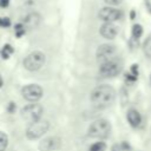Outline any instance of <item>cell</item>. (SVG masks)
Masks as SVG:
<instances>
[{
	"instance_id": "6da1fadb",
	"label": "cell",
	"mask_w": 151,
	"mask_h": 151,
	"mask_svg": "<svg viewBox=\"0 0 151 151\" xmlns=\"http://www.w3.org/2000/svg\"><path fill=\"white\" fill-rule=\"evenodd\" d=\"M116 90L106 84L99 85L91 91L90 100L97 109H106L111 106L116 100Z\"/></svg>"
},
{
	"instance_id": "7a4b0ae2",
	"label": "cell",
	"mask_w": 151,
	"mask_h": 151,
	"mask_svg": "<svg viewBox=\"0 0 151 151\" xmlns=\"http://www.w3.org/2000/svg\"><path fill=\"white\" fill-rule=\"evenodd\" d=\"M111 132V124L107 119L100 118L91 123L87 130V136L91 138L97 139H104L106 138Z\"/></svg>"
},
{
	"instance_id": "3957f363",
	"label": "cell",
	"mask_w": 151,
	"mask_h": 151,
	"mask_svg": "<svg viewBox=\"0 0 151 151\" xmlns=\"http://www.w3.org/2000/svg\"><path fill=\"white\" fill-rule=\"evenodd\" d=\"M123 71V63L118 58H113L109 61L100 64L99 74L104 78H113Z\"/></svg>"
},
{
	"instance_id": "277c9868",
	"label": "cell",
	"mask_w": 151,
	"mask_h": 151,
	"mask_svg": "<svg viewBox=\"0 0 151 151\" xmlns=\"http://www.w3.org/2000/svg\"><path fill=\"white\" fill-rule=\"evenodd\" d=\"M48 129H50V123L47 120L40 119L38 122L31 123V124H28V126L26 129V138L31 139V140L38 139L41 136H44L48 131Z\"/></svg>"
},
{
	"instance_id": "5b68a950",
	"label": "cell",
	"mask_w": 151,
	"mask_h": 151,
	"mask_svg": "<svg viewBox=\"0 0 151 151\" xmlns=\"http://www.w3.org/2000/svg\"><path fill=\"white\" fill-rule=\"evenodd\" d=\"M45 54L40 51H34L32 53H29L25 59H24V67L28 71H38L42 67V65L45 64Z\"/></svg>"
},
{
	"instance_id": "8992f818",
	"label": "cell",
	"mask_w": 151,
	"mask_h": 151,
	"mask_svg": "<svg viewBox=\"0 0 151 151\" xmlns=\"http://www.w3.org/2000/svg\"><path fill=\"white\" fill-rule=\"evenodd\" d=\"M21 116L24 120H26L28 124L38 122L41 119V116H42V106L38 103L28 104L21 110Z\"/></svg>"
},
{
	"instance_id": "52a82bcc",
	"label": "cell",
	"mask_w": 151,
	"mask_h": 151,
	"mask_svg": "<svg viewBox=\"0 0 151 151\" xmlns=\"http://www.w3.org/2000/svg\"><path fill=\"white\" fill-rule=\"evenodd\" d=\"M21 94L25 100L37 103L42 97V88L38 84H28L21 88Z\"/></svg>"
},
{
	"instance_id": "ba28073f",
	"label": "cell",
	"mask_w": 151,
	"mask_h": 151,
	"mask_svg": "<svg viewBox=\"0 0 151 151\" xmlns=\"http://www.w3.org/2000/svg\"><path fill=\"white\" fill-rule=\"evenodd\" d=\"M116 52H117L116 46H113L111 44H103L97 48V52H96L97 61L99 64L109 61V60L116 58Z\"/></svg>"
},
{
	"instance_id": "9c48e42d",
	"label": "cell",
	"mask_w": 151,
	"mask_h": 151,
	"mask_svg": "<svg viewBox=\"0 0 151 151\" xmlns=\"http://www.w3.org/2000/svg\"><path fill=\"white\" fill-rule=\"evenodd\" d=\"M98 17L100 20L105 22H114L123 17V12L113 6H107V7H103L99 11Z\"/></svg>"
},
{
	"instance_id": "30bf717a",
	"label": "cell",
	"mask_w": 151,
	"mask_h": 151,
	"mask_svg": "<svg viewBox=\"0 0 151 151\" xmlns=\"http://www.w3.org/2000/svg\"><path fill=\"white\" fill-rule=\"evenodd\" d=\"M61 146V139L55 136L47 137L39 143V151H57Z\"/></svg>"
},
{
	"instance_id": "8fae6325",
	"label": "cell",
	"mask_w": 151,
	"mask_h": 151,
	"mask_svg": "<svg viewBox=\"0 0 151 151\" xmlns=\"http://www.w3.org/2000/svg\"><path fill=\"white\" fill-rule=\"evenodd\" d=\"M99 33L103 38L107 40H113L118 34V28L116 25H113V22H105L100 26Z\"/></svg>"
},
{
	"instance_id": "7c38bea8",
	"label": "cell",
	"mask_w": 151,
	"mask_h": 151,
	"mask_svg": "<svg viewBox=\"0 0 151 151\" xmlns=\"http://www.w3.org/2000/svg\"><path fill=\"white\" fill-rule=\"evenodd\" d=\"M126 120H127V123H129V125H130L131 127H134V129H136V127H138V126L142 124L143 118H142L140 112H139L137 109L131 107V109H129L127 112H126Z\"/></svg>"
},
{
	"instance_id": "4fadbf2b",
	"label": "cell",
	"mask_w": 151,
	"mask_h": 151,
	"mask_svg": "<svg viewBox=\"0 0 151 151\" xmlns=\"http://www.w3.org/2000/svg\"><path fill=\"white\" fill-rule=\"evenodd\" d=\"M40 22H41V17L39 13H35V12L27 14L24 19V26L25 28H28V29L37 28L40 25Z\"/></svg>"
},
{
	"instance_id": "5bb4252c",
	"label": "cell",
	"mask_w": 151,
	"mask_h": 151,
	"mask_svg": "<svg viewBox=\"0 0 151 151\" xmlns=\"http://www.w3.org/2000/svg\"><path fill=\"white\" fill-rule=\"evenodd\" d=\"M138 76H139V67L137 64H132L130 70L125 73V81L129 84H133L138 80Z\"/></svg>"
},
{
	"instance_id": "9a60e30c",
	"label": "cell",
	"mask_w": 151,
	"mask_h": 151,
	"mask_svg": "<svg viewBox=\"0 0 151 151\" xmlns=\"http://www.w3.org/2000/svg\"><path fill=\"white\" fill-rule=\"evenodd\" d=\"M142 48H143V53H144V55H145L146 58L151 59V33H150V34L146 37V39L144 40Z\"/></svg>"
},
{
	"instance_id": "2e32d148",
	"label": "cell",
	"mask_w": 151,
	"mask_h": 151,
	"mask_svg": "<svg viewBox=\"0 0 151 151\" xmlns=\"http://www.w3.org/2000/svg\"><path fill=\"white\" fill-rule=\"evenodd\" d=\"M143 32H144L143 31V26L139 25V24H134L132 26V29H131V37H132V39L138 40L143 35Z\"/></svg>"
},
{
	"instance_id": "e0dca14e",
	"label": "cell",
	"mask_w": 151,
	"mask_h": 151,
	"mask_svg": "<svg viewBox=\"0 0 151 151\" xmlns=\"http://www.w3.org/2000/svg\"><path fill=\"white\" fill-rule=\"evenodd\" d=\"M13 47L9 45V44H6L2 48H1V52H0V54H1V57L4 58V59H8L11 55H12V53H13Z\"/></svg>"
},
{
	"instance_id": "ac0fdd59",
	"label": "cell",
	"mask_w": 151,
	"mask_h": 151,
	"mask_svg": "<svg viewBox=\"0 0 151 151\" xmlns=\"http://www.w3.org/2000/svg\"><path fill=\"white\" fill-rule=\"evenodd\" d=\"M105 150H106V144L104 142H96L88 149V151H105Z\"/></svg>"
},
{
	"instance_id": "d6986e66",
	"label": "cell",
	"mask_w": 151,
	"mask_h": 151,
	"mask_svg": "<svg viewBox=\"0 0 151 151\" xmlns=\"http://www.w3.org/2000/svg\"><path fill=\"white\" fill-rule=\"evenodd\" d=\"M8 145V137L5 132L0 131V151H5Z\"/></svg>"
},
{
	"instance_id": "ffe728a7",
	"label": "cell",
	"mask_w": 151,
	"mask_h": 151,
	"mask_svg": "<svg viewBox=\"0 0 151 151\" xmlns=\"http://www.w3.org/2000/svg\"><path fill=\"white\" fill-rule=\"evenodd\" d=\"M11 25V19L7 17L0 18V27H9Z\"/></svg>"
},
{
	"instance_id": "44dd1931",
	"label": "cell",
	"mask_w": 151,
	"mask_h": 151,
	"mask_svg": "<svg viewBox=\"0 0 151 151\" xmlns=\"http://www.w3.org/2000/svg\"><path fill=\"white\" fill-rule=\"evenodd\" d=\"M107 5H110V6H118V5H120V2L123 1V0H104Z\"/></svg>"
},
{
	"instance_id": "7402d4cb",
	"label": "cell",
	"mask_w": 151,
	"mask_h": 151,
	"mask_svg": "<svg viewBox=\"0 0 151 151\" xmlns=\"http://www.w3.org/2000/svg\"><path fill=\"white\" fill-rule=\"evenodd\" d=\"M7 111H8L9 113H14V111H15V104H14L13 101L8 103V106H7Z\"/></svg>"
},
{
	"instance_id": "603a6c76",
	"label": "cell",
	"mask_w": 151,
	"mask_h": 151,
	"mask_svg": "<svg viewBox=\"0 0 151 151\" xmlns=\"http://www.w3.org/2000/svg\"><path fill=\"white\" fill-rule=\"evenodd\" d=\"M120 147H122V151H130V150H131V146H130L126 142H123V143L120 144Z\"/></svg>"
},
{
	"instance_id": "cb8c5ba5",
	"label": "cell",
	"mask_w": 151,
	"mask_h": 151,
	"mask_svg": "<svg viewBox=\"0 0 151 151\" xmlns=\"http://www.w3.org/2000/svg\"><path fill=\"white\" fill-rule=\"evenodd\" d=\"M145 7L149 13H151V0H145Z\"/></svg>"
},
{
	"instance_id": "d4e9b609",
	"label": "cell",
	"mask_w": 151,
	"mask_h": 151,
	"mask_svg": "<svg viewBox=\"0 0 151 151\" xmlns=\"http://www.w3.org/2000/svg\"><path fill=\"white\" fill-rule=\"evenodd\" d=\"M9 4V0H0V6L1 7H7Z\"/></svg>"
},
{
	"instance_id": "484cf974",
	"label": "cell",
	"mask_w": 151,
	"mask_h": 151,
	"mask_svg": "<svg viewBox=\"0 0 151 151\" xmlns=\"http://www.w3.org/2000/svg\"><path fill=\"white\" fill-rule=\"evenodd\" d=\"M111 151H122V147H120V145L116 144V145H113V146H112Z\"/></svg>"
},
{
	"instance_id": "4316f807",
	"label": "cell",
	"mask_w": 151,
	"mask_h": 151,
	"mask_svg": "<svg viewBox=\"0 0 151 151\" xmlns=\"http://www.w3.org/2000/svg\"><path fill=\"white\" fill-rule=\"evenodd\" d=\"M2 84H4V80H2V77H1V74H0V88L2 87Z\"/></svg>"
},
{
	"instance_id": "83f0119b",
	"label": "cell",
	"mask_w": 151,
	"mask_h": 151,
	"mask_svg": "<svg viewBox=\"0 0 151 151\" xmlns=\"http://www.w3.org/2000/svg\"><path fill=\"white\" fill-rule=\"evenodd\" d=\"M150 83H151V73H150Z\"/></svg>"
}]
</instances>
